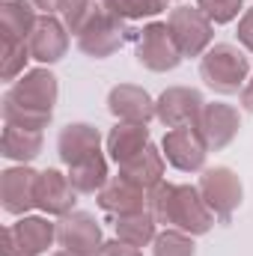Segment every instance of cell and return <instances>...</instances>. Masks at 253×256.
<instances>
[{
	"mask_svg": "<svg viewBox=\"0 0 253 256\" xmlns=\"http://www.w3.org/2000/svg\"><path fill=\"white\" fill-rule=\"evenodd\" d=\"M128 33H131L128 30V21H122L120 15H114L108 9H102L98 18L78 36V48L86 57H92V60H104V57L116 54L126 45Z\"/></svg>",
	"mask_w": 253,
	"mask_h": 256,
	"instance_id": "8",
	"label": "cell"
},
{
	"mask_svg": "<svg viewBox=\"0 0 253 256\" xmlns=\"http://www.w3.org/2000/svg\"><path fill=\"white\" fill-rule=\"evenodd\" d=\"M36 6L33 0H3L0 6V39L3 45H27L36 30Z\"/></svg>",
	"mask_w": 253,
	"mask_h": 256,
	"instance_id": "19",
	"label": "cell"
},
{
	"mask_svg": "<svg viewBox=\"0 0 253 256\" xmlns=\"http://www.w3.org/2000/svg\"><path fill=\"white\" fill-rule=\"evenodd\" d=\"M167 27L173 33V42L179 45L182 57H202L212 48L214 24L202 15L200 6H176V9H170Z\"/></svg>",
	"mask_w": 253,
	"mask_h": 256,
	"instance_id": "4",
	"label": "cell"
},
{
	"mask_svg": "<svg viewBox=\"0 0 253 256\" xmlns=\"http://www.w3.org/2000/svg\"><path fill=\"white\" fill-rule=\"evenodd\" d=\"M236 33H238V42H242V45L253 54V6L242 15V21H238V30H236Z\"/></svg>",
	"mask_w": 253,
	"mask_h": 256,
	"instance_id": "31",
	"label": "cell"
},
{
	"mask_svg": "<svg viewBox=\"0 0 253 256\" xmlns=\"http://www.w3.org/2000/svg\"><path fill=\"white\" fill-rule=\"evenodd\" d=\"M206 102L200 96V90L190 86H170L158 96L155 102V120L164 128H185L196 126L200 114H202Z\"/></svg>",
	"mask_w": 253,
	"mask_h": 256,
	"instance_id": "9",
	"label": "cell"
},
{
	"mask_svg": "<svg viewBox=\"0 0 253 256\" xmlns=\"http://www.w3.org/2000/svg\"><path fill=\"white\" fill-rule=\"evenodd\" d=\"M68 182L78 194H98L104 185H108V158L102 152H96L92 158L80 161V164H72L68 167Z\"/></svg>",
	"mask_w": 253,
	"mask_h": 256,
	"instance_id": "24",
	"label": "cell"
},
{
	"mask_svg": "<svg viewBox=\"0 0 253 256\" xmlns=\"http://www.w3.org/2000/svg\"><path fill=\"white\" fill-rule=\"evenodd\" d=\"M149 212L158 224L182 230L188 236H206L214 226V212L206 206L200 188L161 182L149 191Z\"/></svg>",
	"mask_w": 253,
	"mask_h": 256,
	"instance_id": "2",
	"label": "cell"
},
{
	"mask_svg": "<svg viewBox=\"0 0 253 256\" xmlns=\"http://www.w3.org/2000/svg\"><path fill=\"white\" fill-rule=\"evenodd\" d=\"M36 185H39V173L27 164L9 167L0 173V202L6 214H18L24 218L30 208H36Z\"/></svg>",
	"mask_w": 253,
	"mask_h": 256,
	"instance_id": "12",
	"label": "cell"
},
{
	"mask_svg": "<svg viewBox=\"0 0 253 256\" xmlns=\"http://www.w3.org/2000/svg\"><path fill=\"white\" fill-rule=\"evenodd\" d=\"M194 128H196V134H200V140L206 143L208 152H220L224 146H230L236 140V134L242 128V116H238V110L232 104L214 102V104L202 108V114H200Z\"/></svg>",
	"mask_w": 253,
	"mask_h": 256,
	"instance_id": "11",
	"label": "cell"
},
{
	"mask_svg": "<svg viewBox=\"0 0 253 256\" xmlns=\"http://www.w3.org/2000/svg\"><path fill=\"white\" fill-rule=\"evenodd\" d=\"M196 6L202 9V15L212 24H230V21L238 18L244 0H196Z\"/></svg>",
	"mask_w": 253,
	"mask_h": 256,
	"instance_id": "28",
	"label": "cell"
},
{
	"mask_svg": "<svg viewBox=\"0 0 253 256\" xmlns=\"http://www.w3.org/2000/svg\"><path fill=\"white\" fill-rule=\"evenodd\" d=\"M137 63L149 72H173L182 63V51L173 42V33L167 21H152L137 33Z\"/></svg>",
	"mask_w": 253,
	"mask_h": 256,
	"instance_id": "5",
	"label": "cell"
},
{
	"mask_svg": "<svg viewBox=\"0 0 253 256\" xmlns=\"http://www.w3.org/2000/svg\"><path fill=\"white\" fill-rule=\"evenodd\" d=\"M96 152H102V134L90 122H68L57 137V155L66 167L80 164V161L92 158Z\"/></svg>",
	"mask_w": 253,
	"mask_h": 256,
	"instance_id": "17",
	"label": "cell"
},
{
	"mask_svg": "<svg viewBox=\"0 0 253 256\" xmlns=\"http://www.w3.org/2000/svg\"><path fill=\"white\" fill-rule=\"evenodd\" d=\"M0 152H3V158H9V161L30 164V161H36L39 152H42V131L6 126L3 128V137H0Z\"/></svg>",
	"mask_w": 253,
	"mask_h": 256,
	"instance_id": "22",
	"label": "cell"
},
{
	"mask_svg": "<svg viewBox=\"0 0 253 256\" xmlns=\"http://www.w3.org/2000/svg\"><path fill=\"white\" fill-rule=\"evenodd\" d=\"M54 256H80V254H72V250H57Z\"/></svg>",
	"mask_w": 253,
	"mask_h": 256,
	"instance_id": "34",
	"label": "cell"
},
{
	"mask_svg": "<svg viewBox=\"0 0 253 256\" xmlns=\"http://www.w3.org/2000/svg\"><path fill=\"white\" fill-rule=\"evenodd\" d=\"M108 110L120 120V122H137V126H149V120H155V98L134 84H120L110 90L108 96Z\"/></svg>",
	"mask_w": 253,
	"mask_h": 256,
	"instance_id": "15",
	"label": "cell"
},
{
	"mask_svg": "<svg viewBox=\"0 0 253 256\" xmlns=\"http://www.w3.org/2000/svg\"><path fill=\"white\" fill-rule=\"evenodd\" d=\"M149 146V128L137 122H116L108 134V152L116 164H126Z\"/></svg>",
	"mask_w": 253,
	"mask_h": 256,
	"instance_id": "21",
	"label": "cell"
},
{
	"mask_svg": "<svg viewBox=\"0 0 253 256\" xmlns=\"http://www.w3.org/2000/svg\"><path fill=\"white\" fill-rule=\"evenodd\" d=\"M57 242V224L48 218H21L3 230V256H42Z\"/></svg>",
	"mask_w": 253,
	"mask_h": 256,
	"instance_id": "6",
	"label": "cell"
},
{
	"mask_svg": "<svg viewBox=\"0 0 253 256\" xmlns=\"http://www.w3.org/2000/svg\"><path fill=\"white\" fill-rule=\"evenodd\" d=\"M161 152L167 158V164H173L176 170L182 173H196L206 167V143L200 140L196 128L185 126V128H170L164 134V143H161Z\"/></svg>",
	"mask_w": 253,
	"mask_h": 256,
	"instance_id": "13",
	"label": "cell"
},
{
	"mask_svg": "<svg viewBox=\"0 0 253 256\" xmlns=\"http://www.w3.org/2000/svg\"><path fill=\"white\" fill-rule=\"evenodd\" d=\"M158 220H155V214L146 208V212H134V214H122V218H116L114 220V230H116V238L120 242H126L131 248H146V244H152L155 242V236H158Z\"/></svg>",
	"mask_w": 253,
	"mask_h": 256,
	"instance_id": "23",
	"label": "cell"
},
{
	"mask_svg": "<svg viewBox=\"0 0 253 256\" xmlns=\"http://www.w3.org/2000/svg\"><path fill=\"white\" fill-rule=\"evenodd\" d=\"M27 60H33L27 45H3V68H0L3 80H15L18 74H24Z\"/></svg>",
	"mask_w": 253,
	"mask_h": 256,
	"instance_id": "29",
	"label": "cell"
},
{
	"mask_svg": "<svg viewBox=\"0 0 253 256\" xmlns=\"http://www.w3.org/2000/svg\"><path fill=\"white\" fill-rule=\"evenodd\" d=\"M98 200V208L114 214V218H122V214H134V212H146L149 208V191H143L140 185L128 182L126 176H114L108 179V185L96 194Z\"/></svg>",
	"mask_w": 253,
	"mask_h": 256,
	"instance_id": "16",
	"label": "cell"
},
{
	"mask_svg": "<svg viewBox=\"0 0 253 256\" xmlns=\"http://www.w3.org/2000/svg\"><path fill=\"white\" fill-rule=\"evenodd\" d=\"M196 188L202 194L206 206H208V208L214 212V218H220V220H230L232 212L242 206V196H244L242 179H238L230 167H208V170H202Z\"/></svg>",
	"mask_w": 253,
	"mask_h": 256,
	"instance_id": "7",
	"label": "cell"
},
{
	"mask_svg": "<svg viewBox=\"0 0 253 256\" xmlns=\"http://www.w3.org/2000/svg\"><path fill=\"white\" fill-rule=\"evenodd\" d=\"M250 74V60L236 48V45H212L202 60H200V78L206 80V86H212L220 96H232L238 90H244Z\"/></svg>",
	"mask_w": 253,
	"mask_h": 256,
	"instance_id": "3",
	"label": "cell"
},
{
	"mask_svg": "<svg viewBox=\"0 0 253 256\" xmlns=\"http://www.w3.org/2000/svg\"><path fill=\"white\" fill-rule=\"evenodd\" d=\"M57 244L80 256H96L102 250V226L90 212H68L57 224Z\"/></svg>",
	"mask_w": 253,
	"mask_h": 256,
	"instance_id": "10",
	"label": "cell"
},
{
	"mask_svg": "<svg viewBox=\"0 0 253 256\" xmlns=\"http://www.w3.org/2000/svg\"><path fill=\"white\" fill-rule=\"evenodd\" d=\"M108 12L120 15L122 21H140V18H152L158 12L167 9V0H102Z\"/></svg>",
	"mask_w": 253,
	"mask_h": 256,
	"instance_id": "26",
	"label": "cell"
},
{
	"mask_svg": "<svg viewBox=\"0 0 253 256\" xmlns=\"http://www.w3.org/2000/svg\"><path fill=\"white\" fill-rule=\"evenodd\" d=\"M57 78L48 68H33L24 72L9 92L3 96V120L6 126L30 128V131H42L54 116V104H57Z\"/></svg>",
	"mask_w": 253,
	"mask_h": 256,
	"instance_id": "1",
	"label": "cell"
},
{
	"mask_svg": "<svg viewBox=\"0 0 253 256\" xmlns=\"http://www.w3.org/2000/svg\"><path fill=\"white\" fill-rule=\"evenodd\" d=\"M27 48H30V57L42 66L63 60L66 51H68V30H66V24L60 18H54V15H39Z\"/></svg>",
	"mask_w": 253,
	"mask_h": 256,
	"instance_id": "14",
	"label": "cell"
},
{
	"mask_svg": "<svg viewBox=\"0 0 253 256\" xmlns=\"http://www.w3.org/2000/svg\"><path fill=\"white\" fill-rule=\"evenodd\" d=\"M242 108L253 114V78L244 84V90H242Z\"/></svg>",
	"mask_w": 253,
	"mask_h": 256,
	"instance_id": "33",
	"label": "cell"
},
{
	"mask_svg": "<svg viewBox=\"0 0 253 256\" xmlns=\"http://www.w3.org/2000/svg\"><path fill=\"white\" fill-rule=\"evenodd\" d=\"M196 248H194V236L182 232V230H164L155 236L152 242V256H194Z\"/></svg>",
	"mask_w": 253,
	"mask_h": 256,
	"instance_id": "27",
	"label": "cell"
},
{
	"mask_svg": "<svg viewBox=\"0 0 253 256\" xmlns=\"http://www.w3.org/2000/svg\"><path fill=\"white\" fill-rule=\"evenodd\" d=\"M104 9V3L102 0H68L63 9V24L68 33H74V36H80L96 18H98V12Z\"/></svg>",
	"mask_w": 253,
	"mask_h": 256,
	"instance_id": "25",
	"label": "cell"
},
{
	"mask_svg": "<svg viewBox=\"0 0 253 256\" xmlns=\"http://www.w3.org/2000/svg\"><path fill=\"white\" fill-rule=\"evenodd\" d=\"M164 161H167L164 152H158V149L149 143L140 155H134L131 161L120 164V176H126L128 182L140 185L143 191H152L155 185L164 182Z\"/></svg>",
	"mask_w": 253,
	"mask_h": 256,
	"instance_id": "20",
	"label": "cell"
},
{
	"mask_svg": "<svg viewBox=\"0 0 253 256\" xmlns=\"http://www.w3.org/2000/svg\"><path fill=\"white\" fill-rule=\"evenodd\" d=\"M74 196L78 191L72 188L68 176H63L60 170H42L39 173V185H36V208L45 214H57L63 218L74 208Z\"/></svg>",
	"mask_w": 253,
	"mask_h": 256,
	"instance_id": "18",
	"label": "cell"
},
{
	"mask_svg": "<svg viewBox=\"0 0 253 256\" xmlns=\"http://www.w3.org/2000/svg\"><path fill=\"white\" fill-rule=\"evenodd\" d=\"M66 3H68V0H33V6H36L42 15H57V12H63Z\"/></svg>",
	"mask_w": 253,
	"mask_h": 256,
	"instance_id": "32",
	"label": "cell"
},
{
	"mask_svg": "<svg viewBox=\"0 0 253 256\" xmlns=\"http://www.w3.org/2000/svg\"><path fill=\"white\" fill-rule=\"evenodd\" d=\"M96 256H143V254H140V248H131V244L116 238V242H104Z\"/></svg>",
	"mask_w": 253,
	"mask_h": 256,
	"instance_id": "30",
	"label": "cell"
}]
</instances>
